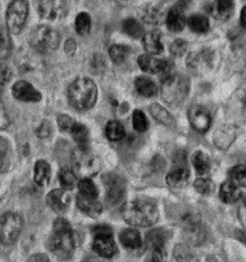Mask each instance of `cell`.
<instances>
[{"label":"cell","mask_w":246,"mask_h":262,"mask_svg":"<svg viewBox=\"0 0 246 262\" xmlns=\"http://www.w3.org/2000/svg\"><path fill=\"white\" fill-rule=\"evenodd\" d=\"M47 247L59 260H66L72 256L75 248L73 231L66 219L58 218L54 221Z\"/></svg>","instance_id":"1"},{"label":"cell","mask_w":246,"mask_h":262,"mask_svg":"<svg viewBox=\"0 0 246 262\" xmlns=\"http://www.w3.org/2000/svg\"><path fill=\"white\" fill-rule=\"evenodd\" d=\"M122 215L129 225L145 228L158 221L159 211L153 202L146 199H135L124 205Z\"/></svg>","instance_id":"2"},{"label":"cell","mask_w":246,"mask_h":262,"mask_svg":"<svg viewBox=\"0 0 246 262\" xmlns=\"http://www.w3.org/2000/svg\"><path fill=\"white\" fill-rule=\"evenodd\" d=\"M97 99V87L90 78L80 77L68 88V100L75 109L86 111L94 106Z\"/></svg>","instance_id":"3"},{"label":"cell","mask_w":246,"mask_h":262,"mask_svg":"<svg viewBox=\"0 0 246 262\" xmlns=\"http://www.w3.org/2000/svg\"><path fill=\"white\" fill-rule=\"evenodd\" d=\"M189 81L180 74H169L164 77L162 96L164 101L171 105H179L189 94Z\"/></svg>","instance_id":"4"},{"label":"cell","mask_w":246,"mask_h":262,"mask_svg":"<svg viewBox=\"0 0 246 262\" xmlns=\"http://www.w3.org/2000/svg\"><path fill=\"white\" fill-rule=\"evenodd\" d=\"M30 42L34 49L41 52H48L58 48L59 33L46 25L38 26L30 33Z\"/></svg>","instance_id":"5"},{"label":"cell","mask_w":246,"mask_h":262,"mask_svg":"<svg viewBox=\"0 0 246 262\" xmlns=\"http://www.w3.org/2000/svg\"><path fill=\"white\" fill-rule=\"evenodd\" d=\"M23 221L16 213H5L1 218V240L3 245H12L17 240L21 229Z\"/></svg>","instance_id":"6"},{"label":"cell","mask_w":246,"mask_h":262,"mask_svg":"<svg viewBox=\"0 0 246 262\" xmlns=\"http://www.w3.org/2000/svg\"><path fill=\"white\" fill-rule=\"evenodd\" d=\"M28 15V3L26 0H14L7 10L6 20L9 31L13 34L20 32Z\"/></svg>","instance_id":"7"},{"label":"cell","mask_w":246,"mask_h":262,"mask_svg":"<svg viewBox=\"0 0 246 262\" xmlns=\"http://www.w3.org/2000/svg\"><path fill=\"white\" fill-rule=\"evenodd\" d=\"M138 63L140 65V69L149 74H162L164 77L168 76L170 73V63L166 60H160L154 57V55L151 54H143L141 55Z\"/></svg>","instance_id":"8"},{"label":"cell","mask_w":246,"mask_h":262,"mask_svg":"<svg viewBox=\"0 0 246 262\" xmlns=\"http://www.w3.org/2000/svg\"><path fill=\"white\" fill-rule=\"evenodd\" d=\"M189 120L191 126L200 133H205L206 131L209 130L212 123L211 115L204 107L200 105L189 108Z\"/></svg>","instance_id":"9"},{"label":"cell","mask_w":246,"mask_h":262,"mask_svg":"<svg viewBox=\"0 0 246 262\" xmlns=\"http://www.w3.org/2000/svg\"><path fill=\"white\" fill-rule=\"evenodd\" d=\"M13 95L15 98L25 102H38L41 99V94L29 82L20 80L13 86Z\"/></svg>","instance_id":"10"},{"label":"cell","mask_w":246,"mask_h":262,"mask_svg":"<svg viewBox=\"0 0 246 262\" xmlns=\"http://www.w3.org/2000/svg\"><path fill=\"white\" fill-rule=\"evenodd\" d=\"M107 186V201L111 204L118 203L125 193V185L121 178L116 174H111L105 180Z\"/></svg>","instance_id":"11"},{"label":"cell","mask_w":246,"mask_h":262,"mask_svg":"<svg viewBox=\"0 0 246 262\" xmlns=\"http://www.w3.org/2000/svg\"><path fill=\"white\" fill-rule=\"evenodd\" d=\"M76 204L78 208L90 218L99 217L103 211V205L97 199L83 196L80 193L76 198Z\"/></svg>","instance_id":"12"},{"label":"cell","mask_w":246,"mask_h":262,"mask_svg":"<svg viewBox=\"0 0 246 262\" xmlns=\"http://www.w3.org/2000/svg\"><path fill=\"white\" fill-rule=\"evenodd\" d=\"M92 248L99 256L104 258L112 257L116 252V246L113 235H101L94 237Z\"/></svg>","instance_id":"13"},{"label":"cell","mask_w":246,"mask_h":262,"mask_svg":"<svg viewBox=\"0 0 246 262\" xmlns=\"http://www.w3.org/2000/svg\"><path fill=\"white\" fill-rule=\"evenodd\" d=\"M34 4L38 14L47 19H54L61 8L58 0H34Z\"/></svg>","instance_id":"14"},{"label":"cell","mask_w":246,"mask_h":262,"mask_svg":"<svg viewBox=\"0 0 246 262\" xmlns=\"http://www.w3.org/2000/svg\"><path fill=\"white\" fill-rule=\"evenodd\" d=\"M75 158V166L81 173H88L90 174L92 172H96L97 164L95 159L88 155V149L84 150L79 148V152L74 156Z\"/></svg>","instance_id":"15"},{"label":"cell","mask_w":246,"mask_h":262,"mask_svg":"<svg viewBox=\"0 0 246 262\" xmlns=\"http://www.w3.org/2000/svg\"><path fill=\"white\" fill-rule=\"evenodd\" d=\"M46 203L54 212L62 214L67 208V196L63 190H52L46 196Z\"/></svg>","instance_id":"16"},{"label":"cell","mask_w":246,"mask_h":262,"mask_svg":"<svg viewBox=\"0 0 246 262\" xmlns=\"http://www.w3.org/2000/svg\"><path fill=\"white\" fill-rule=\"evenodd\" d=\"M219 196L225 204H235L241 200L242 193L240 187L228 180L222 184L219 190Z\"/></svg>","instance_id":"17"},{"label":"cell","mask_w":246,"mask_h":262,"mask_svg":"<svg viewBox=\"0 0 246 262\" xmlns=\"http://www.w3.org/2000/svg\"><path fill=\"white\" fill-rule=\"evenodd\" d=\"M142 45L148 54L151 55L159 54L164 49L163 42L161 41V35L155 31L144 34L142 37Z\"/></svg>","instance_id":"18"},{"label":"cell","mask_w":246,"mask_h":262,"mask_svg":"<svg viewBox=\"0 0 246 262\" xmlns=\"http://www.w3.org/2000/svg\"><path fill=\"white\" fill-rule=\"evenodd\" d=\"M166 25L167 27L174 32H179L183 30L186 25V17L184 15V11L178 6L173 7L166 16Z\"/></svg>","instance_id":"19"},{"label":"cell","mask_w":246,"mask_h":262,"mask_svg":"<svg viewBox=\"0 0 246 262\" xmlns=\"http://www.w3.org/2000/svg\"><path fill=\"white\" fill-rule=\"evenodd\" d=\"M189 172L186 168H177L166 176V182L173 188H182L189 182Z\"/></svg>","instance_id":"20"},{"label":"cell","mask_w":246,"mask_h":262,"mask_svg":"<svg viewBox=\"0 0 246 262\" xmlns=\"http://www.w3.org/2000/svg\"><path fill=\"white\" fill-rule=\"evenodd\" d=\"M119 240L124 247L128 249H139L142 245L140 232L136 229H124L119 234Z\"/></svg>","instance_id":"21"},{"label":"cell","mask_w":246,"mask_h":262,"mask_svg":"<svg viewBox=\"0 0 246 262\" xmlns=\"http://www.w3.org/2000/svg\"><path fill=\"white\" fill-rule=\"evenodd\" d=\"M51 169L50 164L43 160H39L34 169V180L40 186H45L50 183Z\"/></svg>","instance_id":"22"},{"label":"cell","mask_w":246,"mask_h":262,"mask_svg":"<svg viewBox=\"0 0 246 262\" xmlns=\"http://www.w3.org/2000/svg\"><path fill=\"white\" fill-rule=\"evenodd\" d=\"M135 86H136V90L140 96L145 98L154 97L156 96L158 92L156 84L148 77H144V76L137 78L135 81Z\"/></svg>","instance_id":"23"},{"label":"cell","mask_w":246,"mask_h":262,"mask_svg":"<svg viewBox=\"0 0 246 262\" xmlns=\"http://www.w3.org/2000/svg\"><path fill=\"white\" fill-rule=\"evenodd\" d=\"M70 133L80 149H84V150L88 149L90 137H89V131L85 125H83L81 123H75Z\"/></svg>","instance_id":"24"},{"label":"cell","mask_w":246,"mask_h":262,"mask_svg":"<svg viewBox=\"0 0 246 262\" xmlns=\"http://www.w3.org/2000/svg\"><path fill=\"white\" fill-rule=\"evenodd\" d=\"M234 0H215L212 7L213 16L217 18H227L229 17L233 11Z\"/></svg>","instance_id":"25"},{"label":"cell","mask_w":246,"mask_h":262,"mask_svg":"<svg viewBox=\"0 0 246 262\" xmlns=\"http://www.w3.org/2000/svg\"><path fill=\"white\" fill-rule=\"evenodd\" d=\"M123 31L134 39H139L144 36L143 26L136 18H126L122 24Z\"/></svg>","instance_id":"26"},{"label":"cell","mask_w":246,"mask_h":262,"mask_svg":"<svg viewBox=\"0 0 246 262\" xmlns=\"http://www.w3.org/2000/svg\"><path fill=\"white\" fill-rule=\"evenodd\" d=\"M105 132L107 138L112 142L120 141L125 135V130L122 124L117 121H111L107 123Z\"/></svg>","instance_id":"27"},{"label":"cell","mask_w":246,"mask_h":262,"mask_svg":"<svg viewBox=\"0 0 246 262\" xmlns=\"http://www.w3.org/2000/svg\"><path fill=\"white\" fill-rule=\"evenodd\" d=\"M192 164L199 174H205L210 171L211 164L209 157L202 151H197L192 156Z\"/></svg>","instance_id":"28"},{"label":"cell","mask_w":246,"mask_h":262,"mask_svg":"<svg viewBox=\"0 0 246 262\" xmlns=\"http://www.w3.org/2000/svg\"><path fill=\"white\" fill-rule=\"evenodd\" d=\"M188 25L191 31L197 34H203L209 30V20L207 17L200 15L190 16L188 20Z\"/></svg>","instance_id":"29"},{"label":"cell","mask_w":246,"mask_h":262,"mask_svg":"<svg viewBox=\"0 0 246 262\" xmlns=\"http://www.w3.org/2000/svg\"><path fill=\"white\" fill-rule=\"evenodd\" d=\"M229 180L238 187H246V164L234 167L229 172Z\"/></svg>","instance_id":"30"},{"label":"cell","mask_w":246,"mask_h":262,"mask_svg":"<svg viewBox=\"0 0 246 262\" xmlns=\"http://www.w3.org/2000/svg\"><path fill=\"white\" fill-rule=\"evenodd\" d=\"M150 112L157 121L160 123H164L165 125H173L174 123V120H173L171 115L169 114L164 107H162L157 103L152 104L150 106Z\"/></svg>","instance_id":"31"},{"label":"cell","mask_w":246,"mask_h":262,"mask_svg":"<svg viewBox=\"0 0 246 262\" xmlns=\"http://www.w3.org/2000/svg\"><path fill=\"white\" fill-rule=\"evenodd\" d=\"M59 181H60L61 186L65 190H71L78 184L76 174L68 169H64L60 172Z\"/></svg>","instance_id":"32"},{"label":"cell","mask_w":246,"mask_h":262,"mask_svg":"<svg viewBox=\"0 0 246 262\" xmlns=\"http://www.w3.org/2000/svg\"><path fill=\"white\" fill-rule=\"evenodd\" d=\"M78 189L79 193L83 196H89L92 199H97L99 196V190L96 188L95 184L90 179H83L78 182Z\"/></svg>","instance_id":"33"},{"label":"cell","mask_w":246,"mask_h":262,"mask_svg":"<svg viewBox=\"0 0 246 262\" xmlns=\"http://www.w3.org/2000/svg\"><path fill=\"white\" fill-rule=\"evenodd\" d=\"M165 240H166V235H165V232L162 229H154L148 232L146 236L148 245L150 246L152 250L156 248L164 247Z\"/></svg>","instance_id":"34"},{"label":"cell","mask_w":246,"mask_h":262,"mask_svg":"<svg viewBox=\"0 0 246 262\" xmlns=\"http://www.w3.org/2000/svg\"><path fill=\"white\" fill-rule=\"evenodd\" d=\"M90 25H91L90 16L87 13L82 12L76 16L75 28H76V32L79 35L86 36L88 33L90 32Z\"/></svg>","instance_id":"35"},{"label":"cell","mask_w":246,"mask_h":262,"mask_svg":"<svg viewBox=\"0 0 246 262\" xmlns=\"http://www.w3.org/2000/svg\"><path fill=\"white\" fill-rule=\"evenodd\" d=\"M133 126L138 132L147 130L148 122L145 115L140 110H135L133 113Z\"/></svg>","instance_id":"36"},{"label":"cell","mask_w":246,"mask_h":262,"mask_svg":"<svg viewBox=\"0 0 246 262\" xmlns=\"http://www.w3.org/2000/svg\"><path fill=\"white\" fill-rule=\"evenodd\" d=\"M194 189L202 195L211 194L214 189V184L210 179H198L193 183Z\"/></svg>","instance_id":"37"},{"label":"cell","mask_w":246,"mask_h":262,"mask_svg":"<svg viewBox=\"0 0 246 262\" xmlns=\"http://www.w3.org/2000/svg\"><path fill=\"white\" fill-rule=\"evenodd\" d=\"M128 54V49L124 46H113L110 49V57L113 60V62H115L116 64L122 63L125 60V58Z\"/></svg>","instance_id":"38"},{"label":"cell","mask_w":246,"mask_h":262,"mask_svg":"<svg viewBox=\"0 0 246 262\" xmlns=\"http://www.w3.org/2000/svg\"><path fill=\"white\" fill-rule=\"evenodd\" d=\"M9 30H5L4 28L2 29L1 32V51H0V56L2 59H5L8 57L11 51V39L9 36Z\"/></svg>","instance_id":"39"},{"label":"cell","mask_w":246,"mask_h":262,"mask_svg":"<svg viewBox=\"0 0 246 262\" xmlns=\"http://www.w3.org/2000/svg\"><path fill=\"white\" fill-rule=\"evenodd\" d=\"M187 42L183 40H175L170 46V51L174 56H182L187 50Z\"/></svg>","instance_id":"40"},{"label":"cell","mask_w":246,"mask_h":262,"mask_svg":"<svg viewBox=\"0 0 246 262\" xmlns=\"http://www.w3.org/2000/svg\"><path fill=\"white\" fill-rule=\"evenodd\" d=\"M75 123H76L74 122L73 119L67 115H61L58 118V124H59V127L61 128V130L70 132Z\"/></svg>","instance_id":"41"},{"label":"cell","mask_w":246,"mask_h":262,"mask_svg":"<svg viewBox=\"0 0 246 262\" xmlns=\"http://www.w3.org/2000/svg\"><path fill=\"white\" fill-rule=\"evenodd\" d=\"M91 232L93 237L101 235H113V230L108 225H96L91 228Z\"/></svg>","instance_id":"42"},{"label":"cell","mask_w":246,"mask_h":262,"mask_svg":"<svg viewBox=\"0 0 246 262\" xmlns=\"http://www.w3.org/2000/svg\"><path fill=\"white\" fill-rule=\"evenodd\" d=\"M165 249L164 247L152 250V254L146 262H165Z\"/></svg>","instance_id":"43"},{"label":"cell","mask_w":246,"mask_h":262,"mask_svg":"<svg viewBox=\"0 0 246 262\" xmlns=\"http://www.w3.org/2000/svg\"><path fill=\"white\" fill-rule=\"evenodd\" d=\"M27 262H51L50 257L43 254H36L31 255Z\"/></svg>","instance_id":"44"},{"label":"cell","mask_w":246,"mask_h":262,"mask_svg":"<svg viewBox=\"0 0 246 262\" xmlns=\"http://www.w3.org/2000/svg\"><path fill=\"white\" fill-rule=\"evenodd\" d=\"M238 218L241 222V224L246 228V200L242 202V204L239 206L238 209Z\"/></svg>","instance_id":"45"},{"label":"cell","mask_w":246,"mask_h":262,"mask_svg":"<svg viewBox=\"0 0 246 262\" xmlns=\"http://www.w3.org/2000/svg\"><path fill=\"white\" fill-rule=\"evenodd\" d=\"M50 133V124L47 123H43L39 128V135L40 137H47Z\"/></svg>","instance_id":"46"},{"label":"cell","mask_w":246,"mask_h":262,"mask_svg":"<svg viewBox=\"0 0 246 262\" xmlns=\"http://www.w3.org/2000/svg\"><path fill=\"white\" fill-rule=\"evenodd\" d=\"M190 1H191V0H178L176 6H178L179 8L182 9V10L184 11L185 9H187L189 7V4H190Z\"/></svg>","instance_id":"47"},{"label":"cell","mask_w":246,"mask_h":262,"mask_svg":"<svg viewBox=\"0 0 246 262\" xmlns=\"http://www.w3.org/2000/svg\"><path fill=\"white\" fill-rule=\"evenodd\" d=\"M240 25L246 28V7L242 9L240 13Z\"/></svg>","instance_id":"48"},{"label":"cell","mask_w":246,"mask_h":262,"mask_svg":"<svg viewBox=\"0 0 246 262\" xmlns=\"http://www.w3.org/2000/svg\"><path fill=\"white\" fill-rule=\"evenodd\" d=\"M85 262H105V261H101V260H99L97 258H88V259H86Z\"/></svg>","instance_id":"49"}]
</instances>
